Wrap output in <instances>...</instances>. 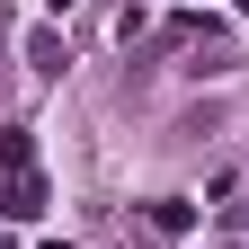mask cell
Wrapping results in <instances>:
<instances>
[{"label": "cell", "instance_id": "cell-2", "mask_svg": "<svg viewBox=\"0 0 249 249\" xmlns=\"http://www.w3.org/2000/svg\"><path fill=\"white\" fill-rule=\"evenodd\" d=\"M0 169H36V142H27V124H0Z\"/></svg>", "mask_w": 249, "mask_h": 249}, {"label": "cell", "instance_id": "cell-1", "mask_svg": "<svg viewBox=\"0 0 249 249\" xmlns=\"http://www.w3.org/2000/svg\"><path fill=\"white\" fill-rule=\"evenodd\" d=\"M0 213H9V223H36V213H45V178H36V169H9V187H0Z\"/></svg>", "mask_w": 249, "mask_h": 249}, {"label": "cell", "instance_id": "cell-3", "mask_svg": "<svg viewBox=\"0 0 249 249\" xmlns=\"http://www.w3.org/2000/svg\"><path fill=\"white\" fill-rule=\"evenodd\" d=\"M0 36H9V9H0Z\"/></svg>", "mask_w": 249, "mask_h": 249}]
</instances>
